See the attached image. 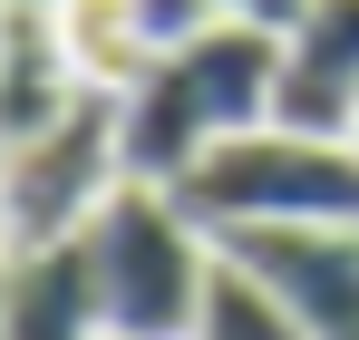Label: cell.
<instances>
[{"mask_svg":"<svg viewBox=\"0 0 359 340\" xmlns=\"http://www.w3.org/2000/svg\"><path fill=\"white\" fill-rule=\"evenodd\" d=\"M78 243L97 263L117 340H194V311H204V282H214V233L184 214L175 185H136L126 175L88 214Z\"/></svg>","mask_w":359,"mask_h":340,"instance_id":"1","label":"cell"},{"mask_svg":"<svg viewBox=\"0 0 359 340\" xmlns=\"http://www.w3.org/2000/svg\"><path fill=\"white\" fill-rule=\"evenodd\" d=\"M175 195L204 233H233V224H359V136L252 126V136H224Z\"/></svg>","mask_w":359,"mask_h":340,"instance_id":"2","label":"cell"},{"mask_svg":"<svg viewBox=\"0 0 359 340\" xmlns=\"http://www.w3.org/2000/svg\"><path fill=\"white\" fill-rule=\"evenodd\" d=\"M126 185L117 156V88H88L49 136L10 146V253H49L68 233H88V214Z\"/></svg>","mask_w":359,"mask_h":340,"instance_id":"3","label":"cell"},{"mask_svg":"<svg viewBox=\"0 0 359 340\" xmlns=\"http://www.w3.org/2000/svg\"><path fill=\"white\" fill-rule=\"evenodd\" d=\"M224 243L292 301L311 340H359V224H233Z\"/></svg>","mask_w":359,"mask_h":340,"instance_id":"4","label":"cell"},{"mask_svg":"<svg viewBox=\"0 0 359 340\" xmlns=\"http://www.w3.org/2000/svg\"><path fill=\"white\" fill-rule=\"evenodd\" d=\"M272 126L301 136H359V0H311L292 39H282V98Z\"/></svg>","mask_w":359,"mask_h":340,"instance_id":"5","label":"cell"},{"mask_svg":"<svg viewBox=\"0 0 359 340\" xmlns=\"http://www.w3.org/2000/svg\"><path fill=\"white\" fill-rule=\"evenodd\" d=\"M214 146H224V126H214V107L194 98L184 58H156V68L117 98V156H126L136 185H184Z\"/></svg>","mask_w":359,"mask_h":340,"instance_id":"6","label":"cell"},{"mask_svg":"<svg viewBox=\"0 0 359 340\" xmlns=\"http://www.w3.org/2000/svg\"><path fill=\"white\" fill-rule=\"evenodd\" d=\"M0 340H117L107 292L88 243L68 233L49 253H10V292H0Z\"/></svg>","mask_w":359,"mask_h":340,"instance_id":"7","label":"cell"},{"mask_svg":"<svg viewBox=\"0 0 359 340\" xmlns=\"http://www.w3.org/2000/svg\"><path fill=\"white\" fill-rule=\"evenodd\" d=\"M78 98H88V78H78V58L59 49V20H49V10H10V49H0V117H10V146H20V136H49Z\"/></svg>","mask_w":359,"mask_h":340,"instance_id":"8","label":"cell"},{"mask_svg":"<svg viewBox=\"0 0 359 340\" xmlns=\"http://www.w3.org/2000/svg\"><path fill=\"white\" fill-rule=\"evenodd\" d=\"M49 20H59V49L78 58L88 88H117V98H126V88L156 68L146 30H136V0H59Z\"/></svg>","mask_w":359,"mask_h":340,"instance_id":"9","label":"cell"},{"mask_svg":"<svg viewBox=\"0 0 359 340\" xmlns=\"http://www.w3.org/2000/svg\"><path fill=\"white\" fill-rule=\"evenodd\" d=\"M194 340H311L292 321V301L243 263L233 243L214 233V282H204V311H194Z\"/></svg>","mask_w":359,"mask_h":340,"instance_id":"10","label":"cell"},{"mask_svg":"<svg viewBox=\"0 0 359 340\" xmlns=\"http://www.w3.org/2000/svg\"><path fill=\"white\" fill-rule=\"evenodd\" d=\"M224 20H252V30H272V39H292L301 20H311V0H224Z\"/></svg>","mask_w":359,"mask_h":340,"instance_id":"11","label":"cell"},{"mask_svg":"<svg viewBox=\"0 0 359 340\" xmlns=\"http://www.w3.org/2000/svg\"><path fill=\"white\" fill-rule=\"evenodd\" d=\"M10 10H59V0H10Z\"/></svg>","mask_w":359,"mask_h":340,"instance_id":"12","label":"cell"}]
</instances>
